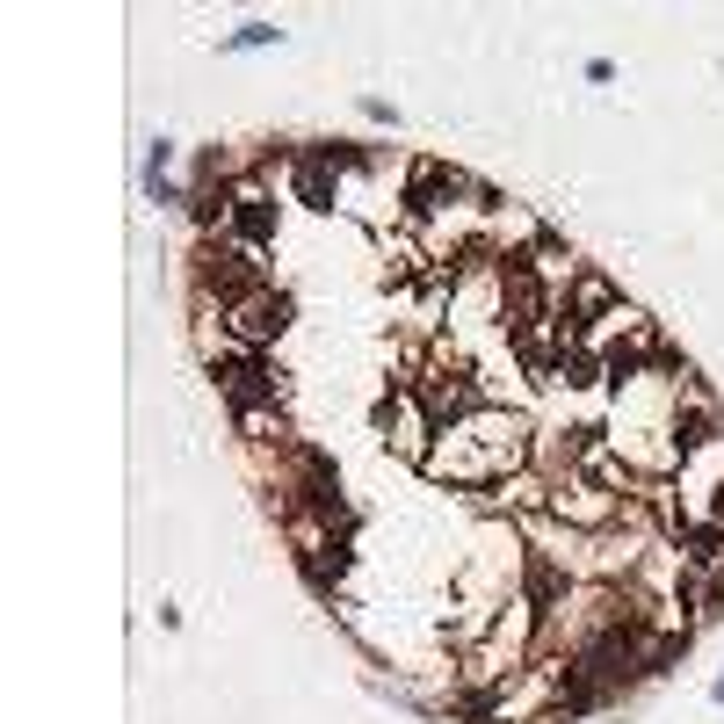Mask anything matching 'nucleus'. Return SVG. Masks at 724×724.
Here are the masks:
<instances>
[{
	"label": "nucleus",
	"mask_w": 724,
	"mask_h": 724,
	"mask_svg": "<svg viewBox=\"0 0 724 724\" xmlns=\"http://www.w3.org/2000/svg\"><path fill=\"white\" fill-rule=\"evenodd\" d=\"M688 558H696V565H717V558H724V529H688Z\"/></svg>",
	"instance_id": "6e6552de"
},
{
	"label": "nucleus",
	"mask_w": 724,
	"mask_h": 724,
	"mask_svg": "<svg viewBox=\"0 0 724 724\" xmlns=\"http://www.w3.org/2000/svg\"><path fill=\"white\" fill-rule=\"evenodd\" d=\"M674 442H681V449H703V442H717V413H710V406H696L688 420H674Z\"/></svg>",
	"instance_id": "0eeeda50"
},
{
	"label": "nucleus",
	"mask_w": 724,
	"mask_h": 724,
	"mask_svg": "<svg viewBox=\"0 0 724 724\" xmlns=\"http://www.w3.org/2000/svg\"><path fill=\"white\" fill-rule=\"evenodd\" d=\"M218 391L232 399V413H239V420H254L261 406H276V399H283V384H276V370L261 362V348H247V355H218Z\"/></svg>",
	"instance_id": "f03ea898"
},
{
	"label": "nucleus",
	"mask_w": 724,
	"mask_h": 724,
	"mask_svg": "<svg viewBox=\"0 0 724 724\" xmlns=\"http://www.w3.org/2000/svg\"><path fill=\"white\" fill-rule=\"evenodd\" d=\"M522 457V420L515 413H464L442 428V449H428V478H457V486H486Z\"/></svg>",
	"instance_id": "f257e3e1"
},
{
	"label": "nucleus",
	"mask_w": 724,
	"mask_h": 724,
	"mask_svg": "<svg viewBox=\"0 0 724 724\" xmlns=\"http://www.w3.org/2000/svg\"><path fill=\"white\" fill-rule=\"evenodd\" d=\"M232 232L239 239H247V247H268V239H276V203H268V196H232Z\"/></svg>",
	"instance_id": "39448f33"
},
{
	"label": "nucleus",
	"mask_w": 724,
	"mask_h": 724,
	"mask_svg": "<svg viewBox=\"0 0 724 724\" xmlns=\"http://www.w3.org/2000/svg\"><path fill=\"white\" fill-rule=\"evenodd\" d=\"M203 283L225 297V312L239 305V297L268 290V283H261V268H254V254H232V247H210V254H203Z\"/></svg>",
	"instance_id": "20e7f679"
},
{
	"label": "nucleus",
	"mask_w": 724,
	"mask_h": 724,
	"mask_svg": "<svg viewBox=\"0 0 724 724\" xmlns=\"http://www.w3.org/2000/svg\"><path fill=\"white\" fill-rule=\"evenodd\" d=\"M717 515H724V486H717Z\"/></svg>",
	"instance_id": "9d476101"
},
{
	"label": "nucleus",
	"mask_w": 724,
	"mask_h": 724,
	"mask_svg": "<svg viewBox=\"0 0 724 724\" xmlns=\"http://www.w3.org/2000/svg\"><path fill=\"white\" fill-rule=\"evenodd\" d=\"M283 326H290V297H283V290H254V297H239V305H232V334L247 341V348L276 341Z\"/></svg>",
	"instance_id": "7ed1b4c3"
},
{
	"label": "nucleus",
	"mask_w": 724,
	"mask_h": 724,
	"mask_svg": "<svg viewBox=\"0 0 724 724\" xmlns=\"http://www.w3.org/2000/svg\"><path fill=\"white\" fill-rule=\"evenodd\" d=\"M717 703H724V681H717Z\"/></svg>",
	"instance_id": "9b49d317"
},
{
	"label": "nucleus",
	"mask_w": 724,
	"mask_h": 724,
	"mask_svg": "<svg viewBox=\"0 0 724 724\" xmlns=\"http://www.w3.org/2000/svg\"><path fill=\"white\" fill-rule=\"evenodd\" d=\"M276 37H283L276 22H247V29H232V37H225V51H254V44H276Z\"/></svg>",
	"instance_id": "1a4fd4ad"
},
{
	"label": "nucleus",
	"mask_w": 724,
	"mask_h": 724,
	"mask_svg": "<svg viewBox=\"0 0 724 724\" xmlns=\"http://www.w3.org/2000/svg\"><path fill=\"white\" fill-rule=\"evenodd\" d=\"M297 196H305L312 210H334V181H326V167L305 153V160H297Z\"/></svg>",
	"instance_id": "423d86ee"
}]
</instances>
